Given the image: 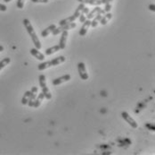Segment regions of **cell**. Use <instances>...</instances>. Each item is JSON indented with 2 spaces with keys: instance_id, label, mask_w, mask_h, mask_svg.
Listing matches in <instances>:
<instances>
[{
  "instance_id": "cell-6",
  "label": "cell",
  "mask_w": 155,
  "mask_h": 155,
  "mask_svg": "<svg viewBox=\"0 0 155 155\" xmlns=\"http://www.w3.org/2000/svg\"><path fill=\"white\" fill-rule=\"evenodd\" d=\"M38 87L33 86V87L31 88V97H30V100H29V101H28V105H29L31 108V107H33L34 101H35V100H36V98H37V96H38Z\"/></svg>"
},
{
  "instance_id": "cell-3",
  "label": "cell",
  "mask_w": 155,
  "mask_h": 155,
  "mask_svg": "<svg viewBox=\"0 0 155 155\" xmlns=\"http://www.w3.org/2000/svg\"><path fill=\"white\" fill-rule=\"evenodd\" d=\"M77 26V24L75 23H67L65 25H62V26H59L58 28H55L54 31H53V35L54 36H56L58 34H60L62 31H69V30H71L73 28H75Z\"/></svg>"
},
{
  "instance_id": "cell-19",
  "label": "cell",
  "mask_w": 155,
  "mask_h": 155,
  "mask_svg": "<svg viewBox=\"0 0 155 155\" xmlns=\"http://www.w3.org/2000/svg\"><path fill=\"white\" fill-rule=\"evenodd\" d=\"M100 9H101V7H100L99 5H96V7H95V8H94L91 12H89V13L87 14L88 16H87V19H89V20H91V19H92V18H94V16H95V15H96V14H97V13L100 11Z\"/></svg>"
},
{
  "instance_id": "cell-20",
  "label": "cell",
  "mask_w": 155,
  "mask_h": 155,
  "mask_svg": "<svg viewBox=\"0 0 155 155\" xmlns=\"http://www.w3.org/2000/svg\"><path fill=\"white\" fill-rule=\"evenodd\" d=\"M30 97H31V91H27L25 92L22 99H21V104L22 105H27L28 104V101L30 100Z\"/></svg>"
},
{
  "instance_id": "cell-14",
  "label": "cell",
  "mask_w": 155,
  "mask_h": 155,
  "mask_svg": "<svg viewBox=\"0 0 155 155\" xmlns=\"http://www.w3.org/2000/svg\"><path fill=\"white\" fill-rule=\"evenodd\" d=\"M76 19H77V18H76L74 16H70V17L65 18V19H62V20H61V21L59 22V26L65 25V24L70 23H73Z\"/></svg>"
},
{
  "instance_id": "cell-21",
  "label": "cell",
  "mask_w": 155,
  "mask_h": 155,
  "mask_svg": "<svg viewBox=\"0 0 155 155\" xmlns=\"http://www.w3.org/2000/svg\"><path fill=\"white\" fill-rule=\"evenodd\" d=\"M64 61H65V57H63V56H60V57H57V58L52 59V62H53L54 66V65H58L62 64V63H63Z\"/></svg>"
},
{
  "instance_id": "cell-15",
  "label": "cell",
  "mask_w": 155,
  "mask_h": 155,
  "mask_svg": "<svg viewBox=\"0 0 155 155\" xmlns=\"http://www.w3.org/2000/svg\"><path fill=\"white\" fill-rule=\"evenodd\" d=\"M60 49H61V48H60L59 45L51 47V48H49L46 49V51H45V55H46V56H50V55H52V54H54V53H55V52L59 51Z\"/></svg>"
},
{
  "instance_id": "cell-16",
  "label": "cell",
  "mask_w": 155,
  "mask_h": 155,
  "mask_svg": "<svg viewBox=\"0 0 155 155\" xmlns=\"http://www.w3.org/2000/svg\"><path fill=\"white\" fill-rule=\"evenodd\" d=\"M79 3H83V4H88L91 5H102V1L101 0H78Z\"/></svg>"
},
{
  "instance_id": "cell-23",
  "label": "cell",
  "mask_w": 155,
  "mask_h": 155,
  "mask_svg": "<svg viewBox=\"0 0 155 155\" xmlns=\"http://www.w3.org/2000/svg\"><path fill=\"white\" fill-rule=\"evenodd\" d=\"M112 2H113V0H106V2H105V8L104 9L106 13H109L110 11Z\"/></svg>"
},
{
  "instance_id": "cell-25",
  "label": "cell",
  "mask_w": 155,
  "mask_h": 155,
  "mask_svg": "<svg viewBox=\"0 0 155 155\" xmlns=\"http://www.w3.org/2000/svg\"><path fill=\"white\" fill-rule=\"evenodd\" d=\"M78 19H79V22L83 23H84V22L87 20V17H86V16H85V15H83V14H80V15H79V16H78Z\"/></svg>"
},
{
  "instance_id": "cell-13",
  "label": "cell",
  "mask_w": 155,
  "mask_h": 155,
  "mask_svg": "<svg viewBox=\"0 0 155 155\" xmlns=\"http://www.w3.org/2000/svg\"><path fill=\"white\" fill-rule=\"evenodd\" d=\"M51 66H54L52 60L39 64V65H38V69L39 71H43V70H45V69H47V68H49V67H51Z\"/></svg>"
},
{
  "instance_id": "cell-24",
  "label": "cell",
  "mask_w": 155,
  "mask_h": 155,
  "mask_svg": "<svg viewBox=\"0 0 155 155\" xmlns=\"http://www.w3.org/2000/svg\"><path fill=\"white\" fill-rule=\"evenodd\" d=\"M24 1L25 0H17V8L19 9H22L24 6Z\"/></svg>"
},
{
  "instance_id": "cell-29",
  "label": "cell",
  "mask_w": 155,
  "mask_h": 155,
  "mask_svg": "<svg viewBox=\"0 0 155 155\" xmlns=\"http://www.w3.org/2000/svg\"><path fill=\"white\" fill-rule=\"evenodd\" d=\"M149 9H150L151 11L154 12V11H155V5H154V4H151V5H149Z\"/></svg>"
},
{
  "instance_id": "cell-12",
  "label": "cell",
  "mask_w": 155,
  "mask_h": 155,
  "mask_svg": "<svg viewBox=\"0 0 155 155\" xmlns=\"http://www.w3.org/2000/svg\"><path fill=\"white\" fill-rule=\"evenodd\" d=\"M55 28H56V25H55V24H51L50 26H48L47 28H46L45 30L42 31V32H41V36L44 37V38H46V37H47L50 33H52L53 31H54Z\"/></svg>"
},
{
  "instance_id": "cell-22",
  "label": "cell",
  "mask_w": 155,
  "mask_h": 155,
  "mask_svg": "<svg viewBox=\"0 0 155 155\" xmlns=\"http://www.w3.org/2000/svg\"><path fill=\"white\" fill-rule=\"evenodd\" d=\"M10 62H11L10 58H4L3 60H1V61H0V71H1L3 68H5L8 64H10Z\"/></svg>"
},
{
  "instance_id": "cell-17",
  "label": "cell",
  "mask_w": 155,
  "mask_h": 155,
  "mask_svg": "<svg viewBox=\"0 0 155 155\" xmlns=\"http://www.w3.org/2000/svg\"><path fill=\"white\" fill-rule=\"evenodd\" d=\"M102 17H103V15L100 14L99 12L96 14V16L94 18L93 21H91V26H92L93 28H95V27L98 25V23H99V22H100V20H101Z\"/></svg>"
},
{
  "instance_id": "cell-32",
  "label": "cell",
  "mask_w": 155,
  "mask_h": 155,
  "mask_svg": "<svg viewBox=\"0 0 155 155\" xmlns=\"http://www.w3.org/2000/svg\"><path fill=\"white\" fill-rule=\"evenodd\" d=\"M10 1H12V0H4V2H5V3H8V2H10Z\"/></svg>"
},
{
  "instance_id": "cell-9",
  "label": "cell",
  "mask_w": 155,
  "mask_h": 155,
  "mask_svg": "<svg viewBox=\"0 0 155 155\" xmlns=\"http://www.w3.org/2000/svg\"><path fill=\"white\" fill-rule=\"evenodd\" d=\"M30 52H31V54L33 57H35L37 59H38L40 61H43L45 59V55L42 54L41 52H39L38 49L36 48H31V50H30Z\"/></svg>"
},
{
  "instance_id": "cell-8",
  "label": "cell",
  "mask_w": 155,
  "mask_h": 155,
  "mask_svg": "<svg viewBox=\"0 0 155 155\" xmlns=\"http://www.w3.org/2000/svg\"><path fill=\"white\" fill-rule=\"evenodd\" d=\"M71 75H64V76H62L61 77H58L56 78V79H54V80H53V84L54 85H60V84H62L63 83H65V82H68V81H70L71 80Z\"/></svg>"
},
{
  "instance_id": "cell-4",
  "label": "cell",
  "mask_w": 155,
  "mask_h": 155,
  "mask_svg": "<svg viewBox=\"0 0 155 155\" xmlns=\"http://www.w3.org/2000/svg\"><path fill=\"white\" fill-rule=\"evenodd\" d=\"M121 117H122V118L124 119L127 124L129 125H131V127H133V128H137V126H138L137 123L135 121V119H134L127 112H126V111L121 112Z\"/></svg>"
},
{
  "instance_id": "cell-2",
  "label": "cell",
  "mask_w": 155,
  "mask_h": 155,
  "mask_svg": "<svg viewBox=\"0 0 155 155\" xmlns=\"http://www.w3.org/2000/svg\"><path fill=\"white\" fill-rule=\"evenodd\" d=\"M38 81H39V85L42 89V93L44 94L45 98L47 100H51L52 99V94L50 93L48 87L47 85V79H46V76L44 75H40L38 77Z\"/></svg>"
},
{
  "instance_id": "cell-18",
  "label": "cell",
  "mask_w": 155,
  "mask_h": 155,
  "mask_svg": "<svg viewBox=\"0 0 155 155\" xmlns=\"http://www.w3.org/2000/svg\"><path fill=\"white\" fill-rule=\"evenodd\" d=\"M111 17H112V15L109 12V13H107V14L105 15V16H103V17L101 18V20H100V22H99V23H100L102 25H106L109 20H110V19H111Z\"/></svg>"
},
{
  "instance_id": "cell-30",
  "label": "cell",
  "mask_w": 155,
  "mask_h": 155,
  "mask_svg": "<svg viewBox=\"0 0 155 155\" xmlns=\"http://www.w3.org/2000/svg\"><path fill=\"white\" fill-rule=\"evenodd\" d=\"M4 49H5V48L2 46V45H0V52H2V51H4Z\"/></svg>"
},
{
  "instance_id": "cell-10",
  "label": "cell",
  "mask_w": 155,
  "mask_h": 155,
  "mask_svg": "<svg viewBox=\"0 0 155 155\" xmlns=\"http://www.w3.org/2000/svg\"><path fill=\"white\" fill-rule=\"evenodd\" d=\"M62 36L60 38V41H59V47L61 49H64L66 47V41H67V37H68V31H63L61 32Z\"/></svg>"
},
{
  "instance_id": "cell-31",
  "label": "cell",
  "mask_w": 155,
  "mask_h": 155,
  "mask_svg": "<svg viewBox=\"0 0 155 155\" xmlns=\"http://www.w3.org/2000/svg\"><path fill=\"white\" fill-rule=\"evenodd\" d=\"M102 1V4H105V2H106V0H101Z\"/></svg>"
},
{
  "instance_id": "cell-27",
  "label": "cell",
  "mask_w": 155,
  "mask_h": 155,
  "mask_svg": "<svg viewBox=\"0 0 155 155\" xmlns=\"http://www.w3.org/2000/svg\"><path fill=\"white\" fill-rule=\"evenodd\" d=\"M7 10V6L5 5H3V4H0V11L2 12H5Z\"/></svg>"
},
{
  "instance_id": "cell-28",
  "label": "cell",
  "mask_w": 155,
  "mask_h": 155,
  "mask_svg": "<svg viewBox=\"0 0 155 155\" xmlns=\"http://www.w3.org/2000/svg\"><path fill=\"white\" fill-rule=\"evenodd\" d=\"M31 1L33 3H45V4H47L49 0H31Z\"/></svg>"
},
{
  "instance_id": "cell-1",
  "label": "cell",
  "mask_w": 155,
  "mask_h": 155,
  "mask_svg": "<svg viewBox=\"0 0 155 155\" xmlns=\"http://www.w3.org/2000/svg\"><path fill=\"white\" fill-rule=\"evenodd\" d=\"M22 23H23L24 27L26 28V30L28 31V33L30 34V36L31 37L32 42H33V44L35 45L36 48H38V50L41 49V48H42L41 42H40V41H39V39H38L37 33L34 31V28H33V26L31 25V23L30 22V20H29V19H23Z\"/></svg>"
},
{
  "instance_id": "cell-11",
  "label": "cell",
  "mask_w": 155,
  "mask_h": 155,
  "mask_svg": "<svg viewBox=\"0 0 155 155\" xmlns=\"http://www.w3.org/2000/svg\"><path fill=\"white\" fill-rule=\"evenodd\" d=\"M44 99H45V96H44L43 93H38V95L37 96V98H36V100H35V101H34L33 107H34V108H38V107L41 105V102L43 101Z\"/></svg>"
},
{
  "instance_id": "cell-26",
  "label": "cell",
  "mask_w": 155,
  "mask_h": 155,
  "mask_svg": "<svg viewBox=\"0 0 155 155\" xmlns=\"http://www.w3.org/2000/svg\"><path fill=\"white\" fill-rule=\"evenodd\" d=\"M88 13H89V8H88V7H86V6H85V7L82 9V11L80 12V14H83V15H85V16L87 15Z\"/></svg>"
},
{
  "instance_id": "cell-7",
  "label": "cell",
  "mask_w": 155,
  "mask_h": 155,
  "mask_svg": "<svg viewBox=\"0 0 155 155\" xmlns=\"http://www.w3.org/2000/svg\"><path fill=\"white\" fill-rule=\"evenodd\" d=\"M91 26V20H89V19H87L84 23H83V25H82V27H81V29H80V31L78 32V34L80 35V36H85L86 34H87V30L89 29V27Z\"/></svg>"
},
{
  "instance_id": "cell-5",
  "label": "cell",
  "mask_w": 155,
  "mask_h": 155,
  "mask_svg": "<svg viewBox=\"0 0 155 155\" xmlns=\"http://www.w3.org/2000/svg\"><path fill=\"white\" fill-rule=\"evenodd\" d=\"M78 75L82 80H87L88 75L87 73L86 69V65L83 62H79L78 64Z\"/></svg>"
}]
</instances>
